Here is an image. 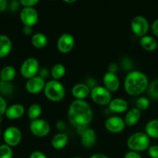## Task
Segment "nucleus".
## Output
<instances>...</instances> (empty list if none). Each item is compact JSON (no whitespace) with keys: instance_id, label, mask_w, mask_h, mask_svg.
<instances>
[{"instance_id":"473e14b6","label":"nucleus","mask_w":158,"mask_h":158,"mask_svg":"<svg viewBox=\"0 0 158 158\" xmlns=\"http://www.w3.org/2000/svg\"><path fill=\"white\" fill-rule=\"evenodd\" d=\"M7 107L8 105L6 99L2 96L0 95V116L5 115V113H6Z\"/></svg>"},{"instance_id":"6ab92c4d","label":"nucleus","mask_w":158,"mask_h":158,"mask_svg":"<svg viewBox=\"0 0 158 158\" xmlns=\"http://www.w3.org/2000/svg\"><path fill=\"white\" fill-rule=\"evenodd\" d=\"M140 118L141 111L136 107H134L127 111L125 118H124V122L125 123V126L133 127L139 122Z\"/></svg>"},{"instance_id":"cd10ccee","label":"nucleus","mask_w":158,"mask_h":158,"mask_svg":"<svg viewBox=\"0 0 158 158\" xmlns=\"http://www.w3.org/2000/svg\"><path fill=\"white\" fill-rule=\"evenodd\" d=\"M13 92V86L9 82L0 81V94L3 96H9Z\"/></svg>"},{"instance_id":"c756f323","label":"nucleus","mask_w":158,"mask_h":158,"mask_svg":"<svg viewBox=\"0 0 158 158\" xmlns=\"http://www.w3.org/2000/svg\"><path fill=\"white\" fill-rule=\"evenodd\" d=\"M148 94L151 98L157 100L158 99V80H155L149 83Z\"/></svg>"},{"instance_id":"1a4fd4ad","label":"nucleus","mask_w":158,"mask_h":158,"mask_svg":"<svg viewBox=\"0 0 158 158\" xmlns=\"http://www.w3.org/2000/svg\"><path fill=\"white\" fill-rule=\"evenodd\" d=\"M29 131L35 137H44L50 132V126L47 121L42 119L31 120Z\"/></svg>"},{"instance_id":"c9c22d12","label":"nucleus","mask_w":158,"mask_h":158,"mask_svg":"<svg viewBox=\"0 0 158 158\" xmlns=\"http://www.w3.org/2000/svg\"><path fill=\"white\" fill-rule=\"evenodd\" d=\"M124 158H142V156L139 154V153L136 152V151H129L125 153Z\"/></svg>"},{"instance_id":"f257e3e1","label":"nucleus","mask_w":158,"mask_h":158,"mask_svg":"<svg viewBox=\"0 0 158 158\" xmlns=\"http://www.w3.org/2000/svg\"><path fill=\"white\" fill-rule=\"evenodd\" d=\"M68 120L77 129L79 135L88 127L93 118V111L91 106L83 100H74L68 108Z\"/></svg>"},{"instance_id":"2f4dec72","label":"nucleus","mask_w":158,"mask_h":158,"mask_svg":"<svg viewBox=\"0 0 158 158\" xmlns=\"http://www.w3.org/2000/svg\"><path fill=\"white\" fill-rule=\"evenodd\" d=\"M147 152L150 158H158V145H150Z\"/></svg>"},{"instance_id":"f03ea898","label":"nucleus","mask_w":158,"mask_h":158,"mask_svg":"<svg viewBox=\"0 0 158 158\" xmlns=\"http://www.w3.org/2000/svg\"><path fill=\"white\" fill-rule=\"evenodd\" d=\"M149 80L145 73L139 70L129 73L124 80V89L130 96H139L147 89Z\"/></svg>"},{"instance_id":"79ce46f5","label":"nucleus","mask_w":158,"mask_h":158,"mask_svg":"<svg viewBox=\"0 0 158 158\" xmlns=\"http://www.w3.org/2000/svg\"><path fill=\"white\" fill-rule=\"evenodd\" d=\"M89 158H109L108 156L105 155L103 154H94Z\"/></svg>"},{"instance_id":"72a5a7b5","label":"nucleus","mask_w":158,"mask_h":158,"mask_svg":"<svg viewBox=\"0 0 158 158\" xmlns=\"http://www.w3.org/2000/svg\"><path fill=\"white\" fill-rule=\"evenodd\" d=\"M23 7H33L40 0H19Z\"/></svg>"},{"instance_id":"a19ab883","label":"nucleus","mask_w":158,"mask_h":158,"mask_svg":"<svg viewBox=\"0 0 158 158\" xmlns=\"http://www.w3.org/2000/svg\"><path fill=\"white\" fill-rule=\"evenodd\" d=\"M56 126H57V128L58 130H60V131H63V130L65 128V123L63 121H58L57 123V125H56Z\"/></svg>"},{"instance_id":"58836bf2","label":"nucleus","mask_w":158,"mask_h":158,"mask_svg":"<svg viewBox=\"0 0 158 158\" xmlns=\"http://www.w3.org/2000/svg\"><path fill=\"white\" fill-rule=\"evenodd\" d=\"M8 7L7 0H0V12H4Z\"/></svg>"},{"instance_id":"f8f14e48","label":"nucleus","mask_w":158,"mask_h":158,"mask_svg":"<svg viewBox=\"0 0 158 158\" xmlns=\"http://www.w3.org/2000/svg\"><path fill=\"white\" fill-rule=\"evenodd\" d=\"M105 127L107 131L112 134H119L124 131L125 123L124 119L118 116H112L108 117L105 123Z\"/></svg>"},{"instance_id":"7ed1b4c3","label":"nucleus","mask_w":158,"mask_h":158,"mask_svg":"<svg viewBox=\"0 0 158 158\" xmlns=\"http://www.w3.org/2000/svg\"><path fill=\"white\" fill-rule=\"evenodd\" d=\"M126 145L130 151L143 152L150 146V138L145 132L133 133L127 139Z\"/></svg>"},{"instance_id":"4c0bfd02","label":"nucleus","mask_w":158,"mask_h":158,"mask_svg":"<svg viewBox=\"0 0 158 158\" xmlns=\"http://www.w3.org/2000/svg\"><path fill=\"white\" fill-rule=\"evenodd\" d=\"M118 71V66L116 65V63H112L108 65V72L113 73H116Z\"/></svg>"},{"instance_id":"423d86ee","label":"nucleus","mask_w":158,"mask_h":158,"mask_svg":"<svg viewBox=\"0 0 158 158\" xmlns=\"http://www.w3.org/2000/svg\"><path fill=\"white\" fill-rule=\"evenodd\" d=\"M40 69V63L37 59L29 57L25 60L20 66V74L25 79L32 78L37 76Z\"/></svg>"},{"instance_id":"f3484780","label":"nucleus","mask_w":158,"mask_h":158,"mask_svg":"<svg viewBox=\"0 0 158 158\" xmlns=\"http://www.w3.org/2000/svg\"><path fill=\"white\" fill-rule=\"evenodd\" d=\"M25 113V108L20 103H14L8 106L5 116L9 120H17L21 118Z\"/></svg>"},{"instance_id":"7c9ffc66","label":"nucleus","mask_w":158,"mask_h":158,"mask_svg":"<svg viewBox=\"0 0 158 158\" xmlns=\"http://www.w3.org/2000/svg\"><path fill=\"white\" fill-rule=\"evenodd\" d=\"M13 151L11 147L3 143L0 145V158H12Z\"/></svg>"},{"instance_id":"a211bd4d","label":"nucleus","mask_w":158,"mask_h":158,"mask_svg":"<svg viewBox=\"0 0 158 158\" xmlns=\"http://www.w3.org/2000/svg\"><path fill=\"white\" fill-rule=\"evenodd\" d=\"M129 105L126 100L122 98L112 99L108 103V108L110 110L116 114H122L128 110Z\"/></svg>"},{"instance_id":"4468645a","label":"nucleus","mask_w":158,"mask_h":158,"mask_svg":"<svg viewBox=\"0 0 158 158\" xmlns=\"http://www.w3.org/2000/svg\"><path fill=\"white\" fill-rule=\"evenodd\" d=\"M102 82H103L104 87L108 89L110 93L116 92L120 86V81L119 80V77L116 73H105L102 79Z\"/></svg>"},{"instance_id":"09e8293b","label":"nucleus","mask_w":158,"mask_h":158,"mask_svg":"<svg viewBox=\"0 0 158 158\" xmlns=\"http://www.w3.org/2000/svg\"><path fill=\"white\" fill-rule=\"evenodd\" d=\"M50 1H52V0H50Z\"/></svg>"},{"instance_id":"49530a36","label":"nucleus","mask_w":158,"mask_h":158,"mask_svg":"<svg viewBox=\"0 0 158 158\" xmlns=\"http://www.w3.org/2000/svg\"><path fill=\"white\" fill-rule=\"evenodd\" d=\"M2 135V131H1V129H0V137H1Z\"/></svg>"},{"instance_id":"20e7f679","label":"nucleus","mask_w":158,"mask_h":158,"mask_svg":"<svg viewBox=\"0 0 158 158\" xmlns=\"http://www.w3.org/2000/svg\"><path fill=\"white\" fill-rule=\"evenodd\" d=\"M43 93L46 98L52 102L61 101L65 97V88L59 80H51L45 84Z\"/></svg>"},{"instance_id":"9d476101","label":"nucleus","mask_w":158,"mask_h":158,"mask_svg":"<svg viewBox=\"0 0 158 158\" xmlns=\"http://www.w3.org/2000/svg\"><path fill=\"white\" fill-rule=\"evenodd\" d=\"M20 18L23 26L33 27L38 22L39 15L33 7H23L20 12Z\"/></svg>"},{"instance_id":"b1692460","label":"nucleus","mask_w":158,"mask_h":158,"mask_svg":"<svg viewBox=\"0 0 158 158\" xmlns=\"http://www.w3.org/2000/svg\"><path fill=\"white\" fill-rule=\"evenodd\" d=\"M145 133L150 138L158 139V119H153L147 122Z\"/></svg>"},{"instance_id":"412c9836","label":"nucleus","mask_w":158,"mask_h":158,"mask_svg":"<svg viewBox=\"0 0 158 158\" xmlns=\"http://www.w3.org/2000/svg\"><path fill=\"white\" fill-rule=\"evenodd\" d=\"M12 41L9 36L0 34V58H5L12 50Z\"/></svg>"},{"instance_id":"4be33fe9","label":"nucleus","mask_w":158,"mask_h":158,"mask_svg":"<svg viewBox=\"0 0 158 158\" xmlns=\"http://www.w3.org/2000/svg\"><path fill=\"white\" fill-rule=\"evenodd\" d=\"M68 143V137L64 133H58L52 137L51 145L56 150L64 149Z\"/></svg>"},{"instance_id":"ddd939ff","label":"nucleus","mask_w":158,"mask_h":158,"mask_svg":"<svg viewBox=\"0 0 158 158\" xmlns=\"http://www.w3.org/2000/svg\"><path fill=\"white\" fill-rule=\"evenodd\" d=\"M46 82L43 78L40 76H36L27 80L26 83V89L29 94H40L44 89Z\"/></svg>"},{"instance_id":"aec40b11","label":"nucleus","mask_w":158,"mask_h":158,"mask_svg":"<svg viewBox=\"0 0 158 158\" xmlns=\"http://www.w3.org/2000/svg\"><path fill=\"white\" fill-rule=\"evenodd\" d=\"M140 46L143 49L148 52H153L157 49L158 43L156 39L151 35H146L144 36L141 37L139 40Z\"/></svg>"},{"instance_id":"c03bdc74","label":"nucleus","mask_w":158,"mask_h":158,"mask_svg":"<svg viewBox=\"0 0 158 158\" xmlns=\"http://www.w3.org/2000/svg\"><path fill=\"white\" fill-rule=\"evenodd\" d=\"M2 121H3V117L2 116H0V123H2Z\"/></svg>"},{"instance_id":"ea45409f","label":"nucleus","mask_w":158,"mask_h":158,"mask_svg":"<svg viewBox=\"0 0 158 158\" xmlns=\"http://www.w3.org/2000/svg\"><path fill=\"white\" fill-rule=\"evenodd\" d=\"M23 32L24 35H29L32 34L33 32V29L30 26H24L23 28Z\"/></svg>"},{"instance_id":"de8ad7c7","label":"nucleus","mask_w":158,"mask_h":158,"mask_svg":"<svg viewBox=\"0 0 158 158\" xmlns=\"http://www.w3.org/2000/svg\"><path fill=\"white\" fill-rule=\"evenodd\" d=\"M9 1H12H12H16V0H9Z\"/></svg>"},{"instance_id":"2eb2a0df","label":"nucleus","mask_w":158,"mask_h":158,"mask_svg":"<svg viewBox=\"0 0 158 158\" xmlns=\"http://www.w3.org/2000/svg\"><path fill=\"white\" fill-rule=\"evenodd\" d=\"M96 140H97V135L95 131L91 128H86L81 134V142L85 148H91L95 144Z\"/></svg>"},{"instance_id":"f704fd0d","label":"nucleus","mask_w":158,"mask_h":158,"mask_svg":"<svg viewBox=\"0 0 158 158\" xmlns=\"http://www.w3.org/2000/svg\"><path fill=\"white\" fill-rule=\"evenodd\" d=\"M29 158H47V157H46V154L43 152H42V151H33V153H31Z\"/></svg>"},{"instance_id":"a878e982","label":"nucleus","mask_w":158,"mask_h":158,"mask_svg":"<svg viewBox=\"0 0 158 158\" xmlns=\"http://www.w3.org/2000/svg\"><path fill=\"white\" fill-rule=\"evenodd\" d=\"M50 73L54 80H58L65 75L66 68L61 63H57V64L54 65L53 67L51 68Z\"/></svg>"},{"instance_id":"393cba45","label":"nucleus","mask_w":158,"mask_h":158,"mask_svg":"<svg viewBox=\"0 0 158 158\" xmlns=\"http://www.w3.org/2000/svg\"><path fill=\"white\" fill-rule=\"evenodd\" d=\"M31 43L36 49H43L47 45L48 39L43 33L37 32L33 35L31 38Z\"/></svg>"},{"instance_id":"9b49d317","label":"nucleus","mask_w":158,"mask_h":158,"mask_svg":"<svg viewBox=\"0 0 158 158\" xmlns=\"http://www.w3.org/2000/svg\"><path fill=\"white\" fill-rule=\"evenodd\" d=\"M74 43H75V40L71 34L64 33L60 35L57 40V48L59 52L66 54L74 49Z\"/></svg>"},{"instance_id":"5701e85b","label":"nucleus","mask_w":158,"mask_h":158,"mask_svg":"<svg viewBox=\"0 0 158 158\" xmlns=\"http://www.w3.org/2000/svg\"><path fill=\"white\" fill-rule=\"evenodd\" d=\"M16 76V70L12 66H6L0 71V81L11 82Z\"/></svg>"},{"instance_id":"6e6552de","label":"nucleus","mask_w":158,"mask_h":158,"mask_svg":"<svg viewBox=\"0 0 158 158\" xmlns=\"http://www.w3.org/2000/svg\"><path fill=\"white\" fill-rule=\"evenodd\" d=\"M3 140L5 143L11 148L20 144L22 140V132L18 127L14 126L9 127L3 132Z\"/></svg>"},{"instance_id":"37998d69","label":"nucleus","mask_w":158,"mask_h":158,"mask_svg":"<svg viewBox=\"0 0 158 158\" xmlns=\"http://www.w3.org/2000/svg\"><path fill=\"white\" fill-rule=\"evenodd\" d=\"M64 2H66V3H69V4H71V3H74V2H75L76 1H77V0H63Z\"/></svg>"},{"instance_id":"a18cd8bd","label":"nucleus","mask_w":158,"mask_h":158,"mask_svg":"<svg viewBox=\"0 0 158 158\" xmlns=\"http://www.w3.org/2000/svg\"><path fill=\"white\" fill-rule=\"evenodd\" d=\"M72 158H82V157H72Z\"/></svg>"},{"instance_id":"0eeeda50","label":"nucleus","mask_w":158,"mask_h":158,"mask_svg":"<svg viewBox=\"0 0 158 158\" xmlns=\"http://www.w3.org/2000/svg\"><path fill=\"white\" fill-rule=\"evenodd\" d=\"M131 29L133 33L139 37L146 35L150 29V24L146 17L143 15H136L131 21Z\"/></svg>"},{"instance_id":"e433bc0d","label":"nucleus","mask_w":158,"mask_h":158,"mask_svg":"<svg viewBox=\"0 0 158 158\" xmlns=\"http://www.w3.org/2000/svg\"><path fill=\"white\" fill-rule=\"evenodd\" d=\"M151 30H152V32L153 33V35L158 38V19H157L154 20L153 23H152Z\"/></svg>"},{"instance_id":"39448f33","label":"nucleus","mask_w":158,"mask_h":158,"mask_svg":"<svg viewBox=\"0 0 158 158\" xmlns=\"http://www.w3.org/2000/svg\"><path fill=\"white\" fill-rule=\"evenodd\" d=\"M90 97L93 102L99 106L108 105V103L112 100L111 93L102 86H95L91 88Z\"/></svg>"},{"instance_id":"dca6fc26","label":"nucleus","mask_w":158,"mask_h":158,"mask_svg":"<svg viewBox=\"0 0 158 158\" xmlns=\"http://www.w3.org/2000/svg\"><path fill=\"white\" fill-rule=\"evenodd\" d=\"M91 88L86 83H77L71 89V94L75 100H83L90 96Z\"/></svg>"},{"instance_id":"bb28decb","label":"nucleus","mask_w":158,"mask_h":158,"mask_svg":"<svg viewBox=\"0 0 158 158\" xmlns=\"http://www.w3.org/2000/svg\"><path fill=\"white\" fill-rule=\"evenodd\" d=\"M42 114V107L38 103H33L29 107L27 111L28 117L31 120H37L39 119L40 116Z\"/></svg>"},{"instance_id":"c85d7f7f","label":"nucleus","mask_w":158,"mask_h":158,"mask_svg":"<svg viewBox=\"0 0 158 158\" xmlns=\"http://www.w3.org/2000/svg\"><path fill=\"white\" fill-rule=\"evenodd\" d=\"M150 102L148 98L145 97H141L136 100V107L140 111L147 110L150 107Z\"/></svg>"}]
</instances>
